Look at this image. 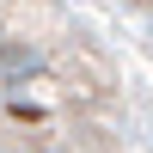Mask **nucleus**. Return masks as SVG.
Listing matches in <instances>:
<instances>
[]
</instances>
